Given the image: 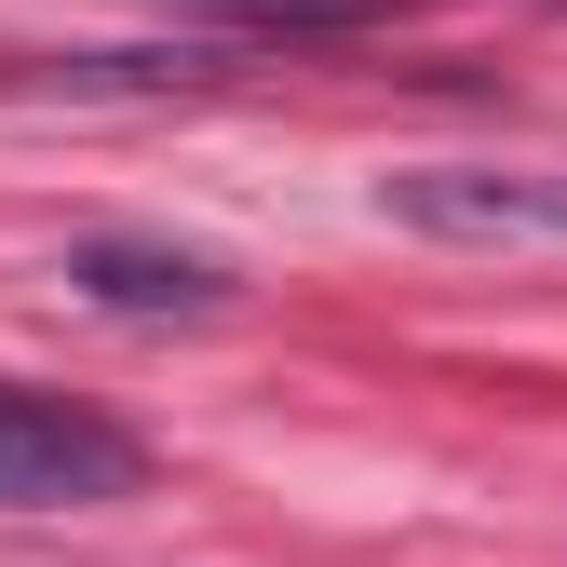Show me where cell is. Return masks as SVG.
Returning <instances> with one entry per match:
<instances>
[{"instance_id": "cell-3", "label": "cell", "mask_w": 567, "mask_h": 567, "mask_svg": "<svg viewBox=\"0 0 567 567\" xmlns=\"http://www.w3.org/2000/svg\"><path fill=\"white\" fill-rule=\"evenodd\" d=\"M68 284H82L95 311H217V298H230L217 257H189V244H122V230L68 244Z\"/></svg>"}, {"instance_id": "cell-2", "label": "cell", "mask_w": 567, "mask_h": 567, "mask_svg": "<svg viewBox=\"0 0 567 567\" xmlns=\"http://www.w3.org/2000/svg\"><path fill=\"white\" fill-rule=\"evenodd\" d=\"M135 473H150V460H135L122 419L0 379V514H82V501H122Z\"/></svg>"}, {"instance_id": "cell-1", "label": "cell", "mask_w": 567, "mask_h": 567, "mask_svg": "<svg viewBox=\"0 0 567 567\" xmlns=\"http://www.w3.org/2000/svg\"><path fill=\"white\" fill-rule=\"evenodd\" d=\"M379 217L419 244H567V163H405L379 176Z\"/></svg>"}]
</instances>
